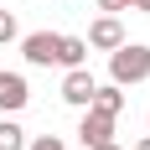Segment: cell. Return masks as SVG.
<instances>
[{
    "instance_id": "1",
    "label": "cell",
    "mask_w": 150,
    "mask_h": 150,
    "mask_svg": "<svg viewBox=\"0 0 150 150\" xmlns=\"http://www.w3.org/2000/svg\"><path fill=\"white\" fill-rule=\"evenodd\" d=\"M145 78H150V47L145 42H119L109 52V83L129 88V83H145Z\"/></svg>"
},
{
    "instance_id": "2",
    "label": "cell",
    "mask_w": 150,
    "mask_h": 150,
    "mask_svg": "<svg viewBox=\"0 0 150 150\" xmlns=\"http://www.w3.org/2000/svg\"><path fill=\"white\" fill-rule=\"evenodd\" d=\"M57 42L62 31H31V36H21V57L31 67H57Z\"/></svg>"
},
{
    "instance_id": "3",
    "label": "cell",
    "mask_w": 150,
    "mask_h": 150,
    "mask_svg": "<svg viewBox=\"0 0 150 150\" xmlns=\"http://www.w3.org/2000/svg\"><path fill=\"white\" fill-rule=\"evenodd\" d=\"M93 88H98V78H93L88 67H67V73H62V104L88 109L93 104Z\"/></svg>"
},
{
    "instance_id": "4",
    "label": "cell",
    "mask_w": 150,
    "mask_h": 150,
    "mask_svg": "<svg viewBox=\"0 0 150 150\" xmlns=\"http://www.w3.org/2000/svg\"><path fill=\"white\" fill-rule=\"evenodd\" d=\"M26 104H31L26 78H21V73H11V67H0V114H21Z\"/></svg>"
},
{
    "instance_id": "5",
    "label": "cell",
    "mask_w": 150,
    "mask_h": 150,
    "mask_svg": "<svg viewBox=\"0 0 150 150\" xmlns=\"http://www.w3.org/2000/svg\"><path fill=\"white\" fill-rule=\"evenodd\" d=\"M83 42H88L93 52H114V47H119V42H129V36H124L119 16H98V21L88 26V36H83Z\"/></svg>"
},
{
    "instance_id": "6",
    "label": "cell",
    "mask_w": 150,
    "mask_h": 150,
    "mask_svg": "<svg viewBox=\"0 0 150 150\" xmlns=\"http://www.w3.org/2000/svg\"><path fill=\"white\" fill-rule=\"evenodd\" d=\"M78 140H83V145H104V140H114V114L83 109V119H78Z\"/></svg>"
},
{
    "instance_id": "7",
    "label": "cell",
    "mask_w": 150,
    "mask_h": 150,
    "mask_svg": "<svg viewBox=\"0 0 150 150\" xmlns=\"http://www.w3.org/2000/svg\"><path fill=\"white\" fill-rule=\"evenodd\" d=\"M57 67L67 73V67H88V42L83 36H62L57 42Z\"/></svg>"
},
{
    "instance_id": "8",
    "label": "cell",
    "mask_w": 150,
    "mask_h": 150,
    "mask_svg": "<svg viewBox=\"0 0 150 150\" xmlns=\"http://www.w3.org/2000/svg\"><path fill=\"white\" fill-rule=\"evenodd\" d=\"M88 109H98V114H114V119H119V114H124V88H119V83H98Z\"/></svg>"
},
{
    "instance_id": "9",
    "label": "cell",
    "mask_w": 150,
    "mask_h": 150,
    "mask_svg": "<svg viewBox=\"0 0 150 150\" xmlns=\"http://www.w3.org/2000/svg\"><path fill=\"white\" fill-rule=\"evenodd\" d=\"M0 150H26V129L16 119H0Z\"/></svg>"
},
{
    "instance_id": "10",
    "label": "cell",
    "mask_w": 150,
    "mask_h": 150,
    "mask_svg": "<svg viewBox=\"0 0 150 150\" xmlns=\"http://www.w3.org/2000/svg\"><path fill=\"white\" fill-rule=\"evenodd\" d=\"M16 36H21V31H16V16H11V11H0V47H11Z\"/></svg>"
},
{
    "instance_id": "11",
    "label": "cell",
    "mask_w": 150,
    "mask_h": 150,
    "mask_svg": "<svg viewBox=\"0 0 150 150\" xmlns=\"http://www.w3.org/2000/svg\"><path fill=\"white\" fill-rule=\"evenodd\" d=\"M26 150H67V145L57 135H36V140H26Z\"/></svg>"
},
{
    "instance_id": "12",
    "label": "cell",
    "mask_w": 150,
    "mask_h": 150,
    "mask_svg": "<svg viewBox=\"0 0 150 150\" xmlns=\"http://www.w3.org/2000/svg\"><path fill=\"white\" fill-rule=\"evenodd\" d=\"M98 11H104V16H119V11H129V0H98Z\"/></svg>"
},
{
    "instance_id": "13",
    "label": "cell",
    "mask_w": 150,
    "mask_h": 150,
    "mask_svg": "<svg viewBox=\"0 0 150 150\" xmlns=\"http://www.w3.org/2000/svg\"><path fill=\"white\" fill-rule=\"evenodd\" d=\"M129 11H140V16H150V0H129Z\"/></svg>"
},
{
    "instance_id": "14",
    "label": "cell",
    "mask_w": 150,
    "mask_h": 150,
    "mask_svg": "<svg viewBox=\"0 0 150 150\" xmlns=\"http://www.w3.org/2000/svg\"><path fill=\"white\" fill-rule=\"evenodd\" d=\"M88 150H119V145H114V140H104V145H88Z\"/></svg>"
},
{
    "instance_id": "15",
    "label": "cell",
    "mask_w": 150,
    "mask_h": 150,
    "mask_svg": "<svg viewBox=\"0 0 150 150\" xmlns=\"http://www.w3.org/2000/svg\"><path fill=\"white\" fill-rule=\"evenodd\" d=\"M135 150H150V135H145V140H140V145H135Z\"/></svg>"
},
{
    "instance_id": "16",
    "label": "cell",
    "mask_w": 150,
    "mask_h": 150,
    "mask_svg": "<svg viewBox=\"0 0 150 150\" xmlns=\"http://www.w3.org/2000/svg\"><path fill=\"white\" fill-rule=\"evenodd\" d=\"M145 119H150V114H145Z\"/></svg>"
}]
</instances>
